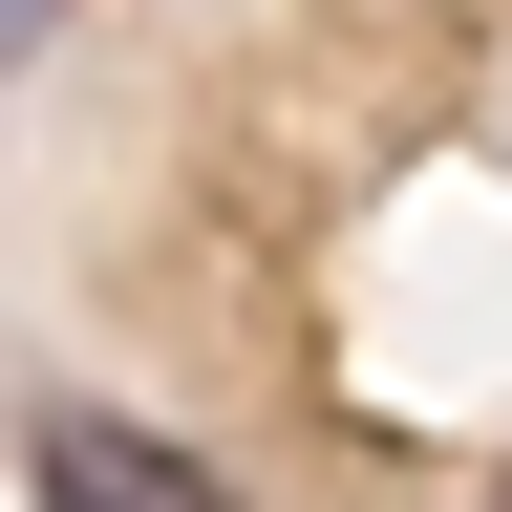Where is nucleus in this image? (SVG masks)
<instances>
[{
    "label": "nucleus",
    "instance_id": "f257e3e1",
    "mask_svg": "<svg viewBox=\"0 0 512 512\" xmlns=\"http://www.w3.org/2000/svg\"><path fill=\"white\" fill-rule=\"evenodd\" d=\"M43 512H235L214 491V448H171V427H128V406H43Z\"/></svg>",
    "mask_w": 512,
    "mask_h": 512
},
{
    "label": "nucleus",
    "instance_id": "f03ea898",
    "mask_svg": "<svg viewBox=\"0 0 512 512\" xmlns=\"http://www.w3.org/2000/svg\"><path fill=\"white\" fill-rule=\"evenodd\" d=\"M22 43H43V0H0V64H22Z\"/></svg>",
    "mask_w": 512,
    "mask_h": 512
},
{
    "label": "nucleus",
    "instance_id": "7ed1b4c3",
    "mask_svg": "<svg viewBox=\"0 0 512 512\" xmlns=\"http://www.w3.org/2000/svg\"><path fill=\"white\" fill-rule=\"evenodd\" d=\"M491 512H512V491H491Z\"/></svg>",
    "mask_w": 512,
    "mask_h": 512
}]
</instances>
